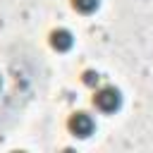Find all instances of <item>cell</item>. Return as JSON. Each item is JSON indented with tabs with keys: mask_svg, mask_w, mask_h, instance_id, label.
Masks as SVG:
<instances>
[{
	"mask_svg": "<svg viewBox=\"0 0 153 153\" xmlns=\"http://www.w3.org/2000/svg\"><path fill=\"white\" fill-rule=\"evenodd\" d=\"M93 103H96V108L103 110V112H115V110L122 105V96H120L117 88L105 86V88H100V91L93 96Z\"/></svg>",
	"mask_w": 153,
	"mask_h": 153,
	"instance_id": "1",
	"label": "cell"
},
{
	"mask_svg": "<svg viewBox=\"0 0 153 153\" xmlns=\"http://www.w3.org/2000/svg\"><path fill=\"white\" fill-rule=\"evenodd\" d=\"M93 127H96V124H93L91 115H86V112H74V115L69 117V131L76 134V136H81V139L91 136Z\"/></svg>",
	"mask_w": 153,
	"mask_h": 153,
	"instance_id": "2",
	"label": "cell"
},
{
	"mask_svg": "<svg viewBox=\"0 0 153 153\" xmlns=\"http://www.w3.org/2000/svg\"><path fill=\"white\" fill-rule=\"evenodd\" d=\"M84 81H86V84H96V81H98V74H93V72H86V74H84Z\"/></svg>",
	"mask_w": 153,
	"mask_h": 153,
	"instance_id": "5",
	"label": "cell"
},
{
	"mask_svg": "<svg viewBox=\"0 0 153 153\" xmlns=\"http://www.w3.org/2000/svg\"><path fill=\"white\" fill-rule=\"evenodd\" d=\"M72 43H74V38H72V33H69L67 29H57V31L50 33V45H53L55 50H60V53L69 50Z\"/></svg>",
	"mask_w": 153,
	"mask_h": 153,
	"instance_id": "3",
	"label": "cell"
},
{
	"mask_svg": "<svg viewBox=\"0 0 153 153\" xmlns=\"http://www.w3.org/2000/svg\"><path fill=\"white\" fill-rule=\"evenodd\" d=\"M72 5H74L79 12L88 14V12H93V10L98 7V0H72Z\"/></svg>",
	"mask_w": 153,
	"mask_h": 153,
	"instance_id": "4",
	"label": "cell"
}]
</instances>
